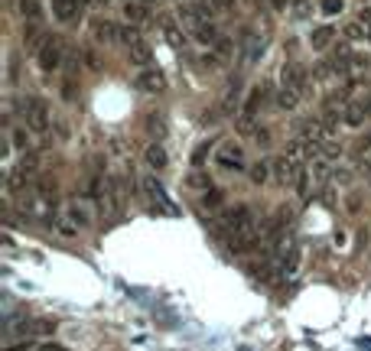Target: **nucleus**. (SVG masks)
Masks as SVG:
<instances>
[{
    "instance_id": "nucleus-17",
    "label": "nucleus",
    "mask_w": 371,
    "mask_h": 351,
    "mask_svg": "<svg viewBox=\"0 0 371 351\" xmlns=\"http://www.w3.org/2000/svg\"><path fill=\"white\" fill-rule=\"evenodd\" d=\"M332 39H336V30H332V26H320V30H312L310 46L312 49H329Z\"/></svg>"
},
{
    "instance_id": "nucleus-36",
    "label": "nucleus",
    "mask_w": 371,
    "mask_h": 351,
    "mask_svg": "<svg viewBox=\"0 0 371 351\" xmlns=\"http://www.w3.org/2000/svg\"><path fill=\"white\" fill-rule=\"evenodd\" d=\"M102 4H104V0H102Z\"/></svg>"
},
{
    "instance_id": "nucleus-23",
    "label": "nucleus",
    "mask_w": 371,
    "mask_h": 351,
    "mask_svg": "<svg viewBox=\"0 0 371 351\" xmlns=\"http://www.w3.org/2000/svg\"><path fill=\"white\" fill-rule=\"evenodd\" d=\"M300 101H303V98H300V94H293L290 88H277V104H280L284 111H293Z\"/></svg>"
},
{
    "instance_id": "nucleus-6",
    "label": "nucleus",
    "mask_w": 371,
    "mask_h": 351,
    "mask_svg": "<svg viewBox=\"0 0 371 351\" xmlns=\"http://www.w3.org/2000/svg\"><path fill=\"white\" fill-rule=\"evenodd\" d=\"M140 189L147 192V199H150V205H153L157 215H166V218L176 215V205H173V199L166 195V189L160 185L157 176H144V179H140Z\"/></svg>"
},
{
    "instance_id": "nucleus-33",
    "label": "nucleus",
    "mask_w": 371,
    "mask_h": 351,
    "mask_svg": "<svg viewBox=\"0 0 371 351\" xmlns=\"http://www.w3.org/2000/svg\"><path fill=\"white\" fill-rule=\"evenodd\" d=\"M36 351H68V348H66V345H59V342H42Z\"/></svg>"
},
{
    "instance_id": "nucleus-30",
    "label": "nucleus",
    "mask_w": 371,
    "mask_h": 351,
    "mask_svg": "<svg viewBox=\"0 0 371 351\" xmlns=\"http://www.w3.org/2000/svg\"><path fill=\"white\" fill-rule=\"evenodd\" d=\"M362 166H365V173L371 176V137L365 140V147H362Z\"/></svg>"
},
{
    "instance_id": "nucleus-35",
    "label": "nucleus",
    "mask_w": 371,
    "mask_h": 351,
    "mask_svg": "<svg viewBox=\"0 0 371 351\" xmlns=\"http://www.w3.org/2000/svg\"><path fill=\"white\" fill-rule=\"evenodd\" d=\"M368 108H371V88H368Z\"/></svg>"
},
{
    "instance_id": "nucleus-5",
    "label": "nucleus",
    "mask_w": 371,
    "mask_h": 351,
    "mask_svg": "<svg viewBox=\"0 0 371 351\" xmlns=\"http://www.w3.org/2000/svg\"><path fill=\"white\" fill-rule=\"evenodd\" d=\"M124 46H127V58H130V66H137V68H150V62H153V49H150V42L144 39V36L137 33L134 26L130 30H124Z\"/></svg>"
},
{
    "instance_id": "nucleus-21",
    "label": "nucleus",
    "mask_w": 371,
    "mask_h": 351,
    "mask_svg": "<svg viewBox=\"0 0 371 351\" xmlns=\"http://www.w3.org/2000/svg\"><path fill=\"white\" fill-rule=\"evenodd\" d=\"M342 36H346L348 42H365V39H368V30L362 26V20H355V23H346Z\"/></svg>"
},
{
    "instance_id": "nucleus-32",
    "label": "nucleus",
    "mask_w": 371,
    "mask_h": 351,
    "mask_svg": "<svg viewBox=\"0 0 371 351\" xmlns=\"http://www.w3.org/2000/svg\"><path fill=\"white\" fill-rule=\"evenodd\" d=\"M75 85H72V78H66V85H62V98L66 101H75V92H72Z\"/></svg>"
},
{
    "instance_id": "nucleus-22",
    "label": "nucleus",
    "mask_w": 371,
    "mask_h": 351,
    "mask_svg": "<svg viewBox=\"0 0 371 351\" xmlns=\"http://www.w3.org/2000/svg\"><path fill=\"white\" fill-rule=\"evenodd\" d=\"M202 205L209 211H219L221 205H225V192H221V189H215V185H212L209 192H202Z\"/></svg>"
},
{
    "instance_id": "nucleus-20",
    "label": "nucleus",
    "mask_w": 371,
    "mask_h": 351,
    "mask_svg": "<svg viewBox=\"0 0 371 351\" xmlns=\"http://www.w3.org/2000/svg\"><path fill=\"white\" fill-rule=\"evenodd\" d=\"M66 218L75 228H88V225H92V215H88V209H85V205H78V202H75V205H68V215Z\"/></svg>"
},
{
    "instance_id": "nucleus-28",
    "label": "nucleus",
    "mask_w": 371,
    "mask_h": 351,
    "mask_svg": "<svg viewBox=\"0 0 371 351\" xmlns=\"http://www.w3.org/2000/svg\"><path fill=\"white\" fill-rule=\"evenodd\" d=\"M189 185H195L199 192H209V189H212V179H209V176H202V173H193V176H189Z\"/></svg>"
},
{
    "instance_id": "nucleus-11",
    "label": "nucleus",
    "mask_w": 371,
    "mask_h": 351,
    "mask_svg": "<svg viewBox=\"0 0 371 351\" xmlns=\"http://www.w3.org/2000/svg\"><path fill=\"white\" fill-rule=\"evenodd\" d=\"M134 85L147 94H160L163 88H166V78H163V72H157V68L150 66V68H140V72H137Z\"/></svg>"
},
{
    "instance_id": "nucleus-26",
    "label": "nucleus",
    "mask_w": 371,
    "mask_h": 351,
    "mask_svg": "<svg viewBox=\"0 0 371 351\" xmlns=\"http://www.w3.org/2000/svg\"><path fill=\"white\" fill-rule=\"evenodd\" d=\"M320 10L326 17H339V13L346 10V0H320Z\"/></svg>"
},
{
    "instance_id": "nucleus-29",
    "label": "nucleus",
    "mask_w": 371,
    "mask_h": 351,
    "mask_svg": "<svg viewBox=\"0 0 371 351\" xmlns=\"http://www.w3.org/2000/svg\"><path fill=\"white\" fill-rule=\"evenodd\" d=\"M251 140L257 143V147H267V143H270V130H267V127H254V130H251Z\"/></svg>"
},
{
    "instance_id": "nucleus-24",
    "label": "nucleus",
    "mask_w": 371,
    "mask_h": 351,
    "mask_svg": "<svg viewBox=\"0 0 371 351\" xmlns=\"http://www.w3.org/2000/svg\"><path fill=\"white\" fill-rule=\"evenodd\" d=\"M147 127H150V130H153L157 137H160V140L166 137V121H163L160 111H150V117H147Z\"/></svg>"
},
{
    "instance_id": "nucleus-12",
    "label": "nucleus",
    "mask_w": 371,
    "mask_h": 351,
    "mask_svg": "<svg viewBox=\"0 0 371 351\" xmlns=\"http://www.w3.org/2000/svg\"><path fill=\"white\" fill-rule=\"evenodd\" d=\"M92 36H95V42H102V46H114V42L124 36V30H121L114 20H95Z\"/></svg>"
},
{
    "instance_id": "nucleus-15",
    "label": "nucleus",
    "mask_w": 371,
    "mask_h": 351,
    "mask_svg": "<svg viewBox=\"0 0 371 351\" xmlns=\"http://www.w3.org/2000/svg\"><path fill=\"white\" fill-rule=\"evenodd\" d=\"M310 179H312V189H322L326 185V179L332 176V166H329V159L326 156H316V159H310Z\"/></svg>"
},
{
    "instance_id": "nucleus-18",
    "label": "nucleus",
    "mask_w": 371,
    "mask_h": 351,
    "mask_svg": "<svg viewBox=\"0 0 371 351\" xmlns=\"http://www.w3.org/2000/svg\"><path fill=\"white\" fill-rule=\"evenodd\" d=\"M270 173H274V163H267V159H257V163H251V169H248L254 185H264L270 179Z\"/></svg>"
},
{
    "instance_id": "nucleus-3",
    "label": "nucleus",
    "mask_w": 371,
    "mask_h": 351,
    "mask_svg": "<svg viewBox=\"0 0 371 351\" xmlns=\"http://www.w3.org/2000/svg\"><path fill=\"white\" fill-rule=\"evenodd\" d=\"M215 166L225 169V173H245V169H251V163H248V153L241 143L225 140V143H219V150H215Z\"/></svg>"
},
{
    "instance_id": "nucleus-10",
    "label": "nucleus",
    "mask_w": 371,
    "mask_h": 351,
    "mask_svg": "<svg viewBox=\"0 0 371 351\" xmlns=\"http://www.w3.org/2000/svg\"><path fill=\"white\" fill-rule=\"evenodd\" d=\"M342 121H346V127H362L365 121H368L371 117V108H368V98H352L348 101V104H342Z\"/></svg>"
},
{
    "instance_id": "nucleus-4",
    "label": "nucleus",
    "mask_w": 371,
    "mask_h": 351,
    "mask_svg": "<svg viewBox=\"0 0 371 351\" xmlns=\"http://www.w3.org/2000/svg\"><path fill=\"white\" fill-rule=\"evenodd\" d=\"M23 127L26 130H33V134H46L52 127V111H49V104L42 98H26L23 101Z\"/></svg>"
},
{
    "instance_id": "nucleus-1",
    "label": "nucleus",
    "mask_w": 371,
    "mask_h": 351,
    "mask_svg": "<svg viewBox=\"0 0 371 351\" xmlns=\"http://www.w3.org/2000/svg\"><path fill=\"white\" fill-rule=\"evenodd\" d=\"M219 225L228 238V247L235 254H248L257 244V215L251 205H235V209L219 211Z\"/></svg>"
},
{
    "instance_id": "nucleus-16",
    "label": "nucleus",
    "mask_w": 371,
    "mask_h": 351,
    "mask_svg": "<svg viewBox=\"0 0 371 351\" xmlns=\"http://www.w3.org/2000/svg\"><path fill=\"white\" fill-rule=\"evenodd\" d=\"M124 20L127 23H134V26H140V23L150 20V10H147L144 4H137V0H127L124 4Z\"/></svg>"
},
{
    "instance_id": "nucleus-14",
    "label": "nucleus",
    "mask_w": 371,
    "mask_h": 351,
    "mask_svg": "<svg viewBox=\"0 0 371 351\" xmlns=\"http://www.w3.org/2000/svg\"><path fill=\"white\" fill-rule=\"evenodd\" d=\"M144 159H147V166L153 169V173H163V169L169 166V153H166V147H163L160 140H153L150 147L144 150Z\"/></svg>"
},
{
    "instance_id": "nucleus-19",
    "label": "nucleus",
    "mask_w": 371,
    "mask_h": 351,
    "mask_svg": "<svg viewBox=\"0 0 371 351\" xmlns=\"http://www.w3.org/2000/svg\"><path fill=\"white\" fill-rule=\"evenodd\" d=\"M195 4H199V7L209 13V20H215V17H221V13H228L235 0H195Z\"/></svg>"
},
{
    "instance_id": "nucleus-8",
    "label": "nucleus",
    "mask_w": 371,
    "mask_h": 351,
    "mask_svg": "<svg viewBox=\"0 0 371 351\" xmlns=\"http://www.w3.org/2000/svg\"><path fill=\"white\" fill-rule=\"evenodd\" d=\"M300 173H303V166H300V159L293 156V153H284V156L274 159V179H277V185H296V179H300Z\"/></svg>"
},
{
    "instance_id": "nucleus-2",
    "label": "nucleus",
    "mask_w": 371,
    "mask_h": 351,
    "mask_svg": "<svg viewBox=\"0 0 371 351\" xmlns=\"http://www.w3.org/2000/svg\"><path fill=\"white\" fill-rule=\"evenodd\" d=\"M66 62H68L66 58V36L49 33L46 36V42L39 46V52H36V66H39V72L52 75V72H59Z\"/></svg>"
},
{
    "instance_id": "nucleus-7",
    "label": "nucleus",
    "mask_w": 371,
    "mask_h": 351,
    "mask_svg": "<svg viewBox=\"0 0 371 351\" xmlns=\"http://www.w3.org/2000/svg\"><path fill=\"white\" fill-rule=\"evenodd\" d=\"M280 88H290V92L300 94V98L310 94V82H306V72L300 62H284V66H280Z\"/></svg>"
},
{
    "instance_id": "nucleus-31",
    "label": "nucleus",
    "mask_w": 371,
    "mask_h": 351,
    "mask_svg": "<svg viewBox=\"0 0 371 351\" xmlns=\"http://www.w3.org/2000/svg\"><path fill=\"white\" fill-rule=\"evenodd\" d=\"M205 156H209V143H205V147H199V150H195V156H193V166H202V163H205Z\"/></svg>"
},
{
    "instance_id": "nucleus-25",
    "label": "nucleus",
    "mask_w": 371,
    "mask_h": 351,
    "mask_svg": "<svg viewBox=\"0 0 371 351\" xmlns=\"http://www.w3.org/2000/svg\"><path fill=\"white\" fill-rule=\"evenodd\" d=\"M10 147H17V150H30V134H26L23 127H13V130H10Z\"/></svg>"
},
{
    "instance_id": "nucleus-34",
    "label": "nucleus",
    "mask_w": 371,
    "mask_h": 351,
    "mask_svg": "<svg viewBox=\"0 0 371 351\" xmlns=\"http://www.w3.org/2000/svg\"><path fill=\"white\" fill-rule=\"evenodd\" d=\"M270 7H274V10H287V0H270Z\"/></svg>"
},
{
    "instance_id": "nucleus-27",
    "label": "nucleus",
    "mask_w": 371,
    "mask_h": 351,
    "mask_svg": "<svg viewBox=\"0 0 371 351\" xmlns=\"http://www.w3.org/2000/svg\"><path fill=\"white\" fill-rule=\"evenodd\" d=\"M163 33H166V39L169 42H173V46H176V49H183V33H179V30H176V26H173V23H169V20H166V23H163Z\"/></svg>"
},
{
    "instance_id": "nucleus-13",
    "label": "nucleus",
    "mask_w": 371,
    "mask_h": 351,
    "mask_svg": "<svg viewBox=\"0 0 371 351\" xmlns=\"http://www.w3.org/2000/svg\"><path fill=\"white\" fill-rule=\"evenodd\" d=\"M49 7H52V17L59 20V23H72V20L82 13V0H49Z\"/></svg>"
},
{
    "instance_id": "nucleus-9",
    "label": "nucleus",
    "mask_w": 371,
    "mask_h": 351,
    "mask_svg": "<svg viewBox=\"0 0 371 351\" xmlns=\"http://www.w3.org/2000/svg\"><path fill=\"white\" fill-rule=\"evenodd\" d=\"M179 23H183L193 36H199L202 30H209V26H212V20H209V13H205L199 4H183V7H179Z\"/></svg>"
}]
</instances>
